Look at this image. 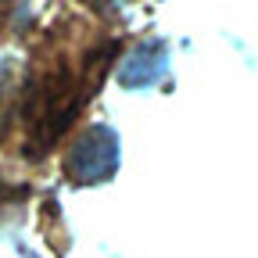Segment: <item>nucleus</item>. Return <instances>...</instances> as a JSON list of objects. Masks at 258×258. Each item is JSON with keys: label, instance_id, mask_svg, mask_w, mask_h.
<instances>
[{"label": "nucleus", "instance_id": "obj_1", "mask_svg": "<svg viewBox=\"0 0 258 258\" xmlns=\"http://www.w3.org/2000/svg\"><path fill=\"white\" fill-rule=\"evenodd\" d=\"M118 54V40L83 15L57 18V25L36 43L25 79L4 104V140H18L15 151L29 161H43L79 122L93 101L108 64Z\"/></svg>", "mask_w": 258, "mask_h": 258}, {"label": "nucleus", "instance_id": "obj_2", "mask_svg": "<svg viewBox=\"0 0 258 258\" xmlns=\"http://www.w3.org/2000/svg\"><path fill=\"white\" fill-rule=\"evenodd\" d=\"M118 165V137L108 125H90L64 147V176L72 183H101Z\"/></svg>", "mask_w": 258, "mask_h": 258}, {"label": "nucleus", "instance_id": "obj_3", "mask_svg": "<svg viewBox=\"0 0 258 258\" xmlns=\"http://www.w3.org/2000/svg\"><path fill=\"white\" fill-rule=\"evenodd\" d=\"M18 198H22V190H18L4 172H0V215H4V208H8V205H18Z\"/></svg>", "mask_w": 258, "mask_h": 258}]
</instances>
